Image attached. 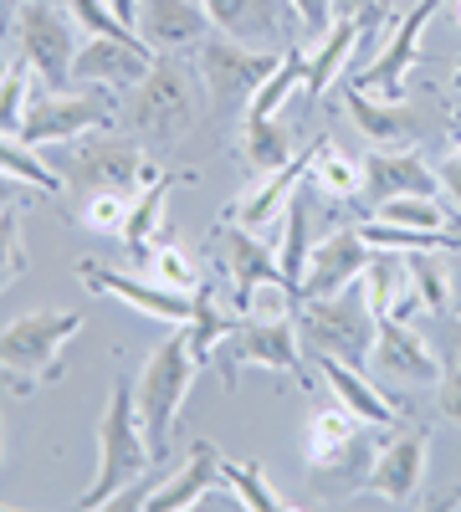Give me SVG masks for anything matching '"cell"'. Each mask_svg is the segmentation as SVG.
Masks as SVG:
<instances>
[{
    "instance_id": "1",
    "label": "cell",
    "mask_w": 461,
    "mask_h": 512,
    "mask_svg": "<svg viewBox=\"0 0 461 512\" xmlns=\"http://www.w3.org/2000/svg\"><path fill=\"white\" fill-rule=\"evenodd\" d=\"M374 431H380V425L359 420L344 405H318L308 415L303 461H308V477H313V502H344L354 487H364L374 451H380Z\"/></svg>"
},
{
    "instance_id": "2",
    "label": "cell",
    "mask_w": 461,
    "mask_h": 512,
    "mask_svg": "<svg viewBox=\"0 0 461 512\" xmlns=\"http://www.w3.org/2000/svg\"><path fill=\"white\" fill-rule=\"evenodd\" d=\"M154 466L149 436H144V420H139V400H134V384H113L108 400H103V420H98V482L77 497L82 512H98L129 497V487Z\"/></svg>"
},
{
    "instance_id": "3",
    "label": "cell",
    "mask_w": 461,
    "mask_h": 512,
    "mask_svg": "<svg viewBox=\"0 0 461 512\" xmlns=\"http://www.w3.org/2000/svg\"><path fill=\"white\" fill-rule=\"evenodd\" d=\"M195 374H200V359L190 349V333H185V323H175V333L144 359V369L134 379V400H139V420H144L154 461L170 456V436L180 425V410L190 400Z\"/></svg>"
},
{
    "instance_id": "4",
    "label": "cell",
    "mask_w": 461,
    "mask_h": 512,
    "mask_svg": "<svg viewBox=\"0 0 461 512\" xmlns=\"http://www.w3.org/2000/svg\"><path fill=\"white\" fill-rule=\"evenodd\" d=\"M200 118V88L195 72L180 62H154L144 72V82L129 88V108H123V123L129 134L149 149H175Z\"/></svg>"
},
{
    "instance_id": "5",
    "label": "cell",
    "mask_w": 461,
    "mask_h": 512,
    "mask_svg": "<svg viewBox=\"0 0 461 512\" xmlns=\"http://www.w3.org/2000/svg\"><path fill=\"white\" fill-rule=\"evenodd\" d=\"M82 333V313L72 308H36L0 328V374H11L16 390H36L62 374V349Z\"/></svg>"
},
{
    "instance_id": "6",
    "label": "cell",
    "mask_w": 461,
    "mask_h": 512,
    "mask_svg": "<svg viewBox=\"0 0 461 512\" xmlns=\"http://www.w3.org/2000/svg\"><path fill=\"white\" fill-rule=\"evenodd\" d=\"M298 328L318 354H339L344 364H369L374 333H380V313H374V297L364 287V277H354L349 287H339L333 297H313L298 303Z\"/></svg>"
},
{
    "instance_id": "7",
    "label": "cell",
    "mask_w": 461,
    "mask_h": 512,
    "mask_svg": "<svg viewBox=\"0 0 461 512\" xmlns=\"http://www.w3.org/2000/svg\"><path fill=\"white\" fill-rule=\"evenodd\" d=\"M67 154H57V175L77 190H144L154 175L149 154L139 149L134 134H108V128H98V134H82L72 144H62Z\"/></svg>"
},
{
    "instance_id": "8",
    "label": "cell",
    "mask_w": 461,
    "mask_h": 512,
    "mask_svg": "<svg viewBox=\"0 0 461 512\" xmlns=\"http://www.w3.org/2000/svg\"><path fill=\"white\" fill-rule=\"evenodd\" d=\"M298 313H277V318H246L231 328V338L216 349L211 364H221V384L226 390H236L241 369H272V374H287L298 379L308 390V364L298 354V323H292Z\"/></svg>"
},
{
    "instance_id": "9",
    "label": "cell",
    "mask_w": 461,
    "mask_h": 512,
    "mask_svg": "<svg viewBox=\"0 0 461 512\" xmlns=\"http://www.w3.org/2000/svg\"><path fill=\"white\" fill-rule=\"evenodd\" d=\"M113 123V93L103 88H47L31 93V108L21 118V144L31 149H52V144H72L82 134H98Z\"/></svg>"
},
{
    "instance_id": "10",
    "label": "cell",
    "mask_w": 461,
    "mask_h": 512,
    "mask_svg": "<svg viewBox=\"0 0 461 512\" xmlns=\"http://www.w3.org/2000/svg\"><path fill=\"white\" fill-rule=\"evenodd\" d=\"M282 57L277 52H257V47H241V41L211 31L200 41V88H205V103H211L216 113H246L251 98H257V88L267 82V72L277 67Z\"/></svg>"
},
{
    "instance_id": "11",
    "label": "cell",
    "mask_w": 461,
    "mask_h": 512,
    "mask_svg": "<svg viewBox=\"0 0 461 512\" xmlns=\"http://www.w3.org/2000/svg\"><path fill=\"white\" fill-rule=\"evenodd\" d=\"M11 31H16L21 62L36 72V82L67 88L72 82V57H77V21L67 11H52L47 0H26Z\"/></svg>"
},
{
    "instance_id": "12",
    "label": "cell",
    "mask_w": 461,
    "mask_h": 512,
    "mask_svg": "<svg viewBox=\"0 0 461 512\" xmlns=\"http://www.w3.org/2000/svg\"><path fill=\"white\" fill-rule=\"evenodd\" d=\"M211 26L241 47H257V52H287L303 41V16L292 0H200Z\"/></svg>"
},
{
    "instance_id": "13",
    "label": "cell",
    "mask_w": 461,
    "mask_h": 512,
    "mask_svg": "<svg viewBox=\"0 0 461 512\" xmlns=\"http://www.w3.org/2000/svg\"><path fill=\"white\" fill-rule=\"evenodd\" d=\"M436 6L441 0H410V6L390 21V36H385V47L374 52V62L364 72H354V88H364L374 98H405V72L421 62L426 26L436 21Z\"/></svg>"
},
{
    "instance_id": "14",
    "label": "cell",
    "mask_w": 461,
    "mask_h": 512,
    "mask_svg": "<svg viewBox=\"0 0 461 512\" xmlns=\"http://www.w3.org/2000/svg\"><path fill=\"white\" fill-rule=\"evenodd\" d=\"M77 277L98 297H118V303H129L134 313H144L154 323H190V313H195V292L170 287L149 272H118V267H103V262H77Z\"/></svg>"
},
{
    "instance_id": "15",
    "label": "cell",
    "mask_w": 461,
    "mask_h": 512,
    "mask_svg": "<svg viewBox=\"0 0 461 512\" xmlns=\"http://www.w3.org/2000/svg\"><path fill=\"white\" fill-rule=\"evenodd\" d=\"M154 47L149 41H118V36H93L82 41L72 57V88H103V93H129L134 82H144V72L154 67Z\"/></svg>"
},
{
    "instance_id": "16",
    "label": "cell",
    "mask_w": 461,
    "mask_h": 512,
    "mask_svg": "<svg viewBox=\"0 0 461 512\" xmlns=\"http://www.w3.org/2000/svg\"><path fill=\"white\" fill-rule=\"evenodd\" d=\"M426 441H431L426 431H405V436L385 441L380 451H374L364 492H374L380 502H395V507L415 502V497H421V482H426V456H431Z\"/></svg>"
},
{
    "instance_id": "17",
    "label": "cell",
    "mask_w": 461,
    "mask_h": 512,
    "mask_svg": "<svg viewBox=\"0 0 461 512\" xmlns=\"http://www.w3.org/2000/svg\"><path fill=\"white\" fill-rule=\"evenodd\" d=\"M221 262H226V277L236 287V313L246 318L251 303H257V292L267 287H287L282 277V262L267 241L251 236V226H236V231H221ZM292 292V287H287Z\"/></svg>"
},
{
    "instance_id": "18",
    "label": "cell",
    "mask_w": 461,
    "mask_h": 512,
    "mask_svg": "<svg viewBox=\"0 0 461 512\" xmlns=\"http://www.w3.org/2000/svg\"><path fill=\"white\" fill-rule=\"evenodd\" d=\"M364 267H369V241L359 231H328L308 251V267H303V282H298V303L333 297L339 287H349L354 277H364Z\"/></svg>"
},
{
    "instance_id": "19",
    "label": "cell",
    "mask_w": 461,
    "mask_h": 512,
    "mask_svg": "<svg viewBox=\"0 0 461 512\" xmlns=\"http://www.w3.org/2000/svg\"><path fill=\"white\" fill-rule=\"evenodd\" d=\"M211 31L216 26L200 0H139V36L154 47V57L200 52V41Z\"/></svg>"
},
{
    "instance_id": "20",
    "label": "cell",
    "mask_w": 461,
    "mask_h": 512,
    "mask_svg": "<svg viewBox=\"0 0 461 512\" xmlns=\"http://www.w3.org/2000/svg\"><path fill=\"white\" fill-rule=\"evenodd\" d=\"M369 364L390 379H405V384H441V374H446V359H436L431 344L405 318H380Z\"/></svg>"
},
{
    "instance_id": "21",
    "label": "cell",
    "mask_w": 461,
    "mask_h": 512,
    "mask_svg": "<svg viewBox=\"0 0 461 512\" xmlns=\"http://www.w3.org/2000/svg\"><path fill=\"white\" fill-rule=\"evenodd\" d=\"M221 466H226V456L216 451V441H195L190 456L180 461V472L170 482H159L154 492H144L139 507H149V512H190V507H200L205 497H211L216 487H226L221 482Z\"/></svg>"
},
{
    "instance_id": "22",
    "label": "cell",
    "mask_w": 461,
    "mask_h": 512,
    "mask_svg": "<svg viewBox=\"0 0 461 512\" xmlns=\"http://www.w3.org/2000/svg\"><path fill=\"white\" fill-rule=\"evenodd\" d=\"M359 195H369L374 205L395 200V195H441V175L415 149H374V154H364V190Z\"/></svg>"
},
{
    "instance_id": "23",
    "label": "cell",
    "mask_w": 461,
    "mask_h": 512,
    "mask_svg": "<svg viewBox=\"0 0 461 512\" xmlns=\"http://www.w3.org/2000/svg\"><path fill=\"white\" fill-rule=\"evenodd\" d=\"M313 149H318V139H313ZM313 149H298L282 169H272V175H267L257 190H251V195H241V200L231 205V221H236V226H251V231H262V226L282 221V216H287V200L298 195V185L308 180Z\"/></svg>"
},
{
    "instance_id": "24",
    "label": "cell",
    "mask_w": 461,
    "mask_h": 512,
    "mask_svg": "<svg viewBox=\"0 0 461 512\" xmlns=\"http://www.w3.org/2000/svg\"><path fill=\"white\" fill-rule=\"evenodd\" d=\"M318 374H323V384L333 390V400H339L344 410H354L359 420L380 425V431H390V425L400 420L395 400H390L374 379H364V369H359V364H344L339 354H318Z\"/></svg>"
},
{
    "instance_id": "25",
    "label": "cell",
    "mask_w": 461,
    "mask_h": 512,
    "mask_svg": "<svg viewBox=\"0 0 461 512\" xmlns=\"http://www.w3.org/2000/svg\"><path fill=\"white\" fill-rule=\"evenodd\" d=\"M344 108H349L354 128L374 149H400V144L415 139V113H410L405 98H374V93H364V88H354V82H349Z\"/></svg>"
},
{
    "instance_id": "26",
    "label": "cell",
    "mask_w": 461,
    "mask_h": 512,
    "mask_svg": "<svg viewBox=\"0 0 461 512\" xmlns=\"http://www.w3.org/2000/svg\"><path fill=\"white\" fill-rule=\"evenodd\" d=\"M359 41H364V31H359L354 21H344V16L318 36V52H308V82H303L313 98H323L333 82H339V72H344L349 57L359 52Z\"/></svg>"
},
{
    "instance_id": "27",
    "label": "cell",
    "mask_w": 461,
    "mask_h": 512,
    "mask_svg": "<svg viewBox=\"0 0 461 512\" xmlns=\"http://www.w3.org/2000/svg\"><path fill=\"white\" fill-rule=\"evenodd\" d=\"M292 154H298V144H292V128L272 113V118H241V159L246 169H257V175H272V169H282Z\"/></svg>"
},
{
    "instance_id": "28",
    "label": "cell",
    "mask_w": 461,
    "mask_h": 512,
    "mask_svg": "<svg viewBox=\"0 0 461 512\" xmlns=\"http://www.w3.org/2000/svg\"><path fill=\"white\" fill-rule=\"evenodd\" d=\"M170 190H175V180L159 175V180H149V185L134 195V210H129V221H123V246H129L134 262H149V251L159 246L164 200H170Z\"/></svg>"
},
{
    "instance_id": "29",
    "label": "cell",
    "mask_w": 461,
    "mask_h": 512,
    "mask_svg": "<svg viewBox=\"0 0 461 512\" xmlns=\"http://www.w3.org/2000/svg\"><path fill=\"white\" fill-rule=\"evenodd\" d=\"M308 185L328 200H354L364 190V164L349 159L333 139L318 134V149H313V164H308Z\"/></svg>"
},
{
    "instance_id": "30",
    "label": "cell",
    "mask_w": 461,
    "mask_h": 512,
    "mask_svg": "<svg viewBox=\"0 0 461 512\" xmlns=\"http://www.w3.org/2000/svg\"><path fill=\"white\" fill-rule=\"evenodd\" d=\"M303 82H308V52H303V41H298V47H287L282 62L267 72V82L257 88V98H251L246 113H251V118H272V113H282V103L298 93Z\"/></svg>"
},
{
    "instance_id": "31",
    "label": "cell",
    "mask_w": 461,
    "mask_h": 512,
    "mask_svg": "<svg viewBox=\"0 0 461 512\" xmlns=\"http://www.w3.org/2000/svg\"><path fill=\"white\" fill-rule=\"evenodd\" d=\"M221 482H226V492L241 502V507H251V512H287L292 502L267 482V472L257 461H226L221 466Z\"/></svg>"
},
{
    "instance_id": "32",
    "label": "cell",
    "mask_w": 461,
    "mask_h": 512,
    "mask_svg": "<svg viewBox=\"0 0 461 512\" xmlns=\"http://www.w3.org/2000/svg\"><path fill=\"white\" fill-rule=\"evenodd\" d=\"M374 221L385 226H405V231H446L451 210L441 205V195H395L374 205Z\"/></svg>"
},
{
    "instance_id": "33",
    "label": "cell",
    "mask_w": 461,
    "mask_h": 512,
    "mask_svg": "<svg viewBox=\"0 0 461 512\" xmlns=\"http://www.w3.org/2000/svg\"><path fill=\"white\" fill-rule=\"evenodd\" d=\"M231 328H236V318H226V313L216 308L211 287H195V313H190L185 333H190V349H195L200 364H211V359H216V349L231 338Z\"/></svg>"
},
{
    "instance_id": "34",
    "label": "cell",
    "mask_w": 461,
    "mask_h": 512,
    "mask_svg": "<svg viewBox=\"0 0 461 512\" xmlns=\"http://www.w3.org/2000/svg\"><path fill=\"white\" fill-rule=\"evenodd\" d=\"M0 175H11V180H21V185H31L41 195H62V185H67L47 159L31 154V144H21L11 134H0Z\"/></svg>"
},
{
    "instance_id": "35",
    "label": "cell",
    "mask_w": 461,
    "mask_h": 512,
    "mask_svg": "<svg viewBox=\"0 0 461 512\" xmlns=\"http://www.w3.org/2000/svg\"><path fill=\"white\" fill-rule=\"evenodd\" d=\"M415 292H421V308L426 313H451V272L441 267L436 251H405Z\"/></svg>"
},
{
    "instance_id": "36",
    "label": "cell",
    "mask_w": 461,
    "mask_h": 512,
    "mask_svg": "<svg viewBox=\"0 0 461 512\" xmlns=\"http://www.w3.org/2000/svg\"><path fill=\"white\" fill-rule=\"evenodd\" d=\"M129 190H88V200H82L77 221L88 226L93 236H123V221H129Z\"/></svg>"
},
{
    "instance_id": "37",
    "label": "cell",
    "mask_w": 461,
    "mask_h": 512,
    "mask_svg": "<svg viewBox=\"0 0 461 512\" xmlns=\"http://www.w3.org/2000/svg\"><path fill=\"white\" fill-rule=\"evenodd\" d=\"M31 93H36V72L26 62H11L6 77H0V134H21V118L31 108Z\"/></svg>"
},
{
    "instance_id": "38",
    "label": "cell",
    "mask_w": 461,
    "mask_h": 512,
    "mask_svg": "<svg viewBox=\"0 0 461 512\" xmlns=\"http://www.w3.org/2000/svg\"><path fill=\"white\" fill-rule=\"evenodd\" d=\"M67 16L77 21V31H88V36H118V41H144L129 21H123L108 0H62Z\"/></svg>"
},
{
    "instance_id": "39",
    "label": "cell",
    "mask_w": 461,
    "mask_h": 512,
    "mask_svg": "<svg viewBox=\"0 0 461 512\" xmlns=\"http://www.w3.org/2000/svg\"><path fill=\"white\" fill-rule=\"evenodd\" d=\"M26 267H31V256H26V236H21V210L6 205L0 210V292H6Z\"/></svg>"
},
{
    "instance_id": "40",
    "label": "cell",
    "mask_w": 461,
    "mask_h": 512,
    "mask_svg": "<svg viewBox=\"0 0 461 512\" xmlns=\"http://www.w3.org/2000/svg\"><path fill=\"white\" fill-rule=\"evenodd\" d=\"M149 277H159V282H170V287H185V292H195V262H190V251L185 246H175V241H159L154 251H149Z\"/></svg>"
},
{
    "instance_id": "41",
    "label": "cell",
    "mask_w": 461,
    "mask_h": 512,
    "mask_svg": "<svg viewBox=\"0 0 461 512\" xmlns=\"http://www.w3.org/2000/svg\"><path fill=\"white\" fill-rule=\"evenodd\" d=\"M410 6V0H339V6H333V21H354L364 36H374V31H385L400 11Z\"/></svg>"
},
{
    "instance_id": "42",
    "label": "cell",
    "mask_w": 461,
    "mask_h": 512,
    "mask_svg": "<svg viewBox=\"0 0 461 512\" xmlns=\"http://www.w3.org/2000/svg\"><path fill=\"white\" fill-rule=\"evenodd\" d=\"M436 410H441L446 425H456V431H461V349H456V359L446 364V374L436 384Z\"/></svg>"
},
{
    "instance_id": "43",
    "label": "cell",
    "mask_w": 461,
    "mask_h": 512,
    "mask_svg": "<svg viewBox=\"0 0 461 512\" xmlns=\"http://www.w3.org/2000/svg\"><path fill=\"white\" fill-rule=\"evenodd\" d=\"M436 175H441V195L456 210V226H461V139H456V149L446 154V164L436 169Z\"/></svg>"
},
{
    "instance_id": "44",
    "label": "cell",
    "mask_w": 461,
    "mask_h": 512,
    "mask_svg": "<svg viewBox=\"0 0 461 512\" xmlns=\"http://www.w3.org/2000/svg\"><path fill=\"white\" fill-rule=\"evenodd\" d=\"M292 6L303 16V36H323L333 26V6H339V0H292Z\"/></svg>"
},
{
    "instance_id": "45",
    "label": "cell",
    "mask_w": 461,
    "mask_h": 512,
    "mask_svg": "<svg viewBox=\"0 0 461 512\" xmlns=\"http://www.w3.org/2000/svg\"><path fill=\"white\" fill-rule=\"evenodd\" d=\"M21 6H26V0H0V31H11V26H16Z\"/></svg>"
},
{
    "instance_id": "46",
    "label": "cell",
    "mask_w": 461,
    "mask_h": 512,
    "mask_svg": "<svg viewBox=\"0 0 461 512\" xmlns=\"http://www.w3.org/2000/svg\"><path fill=\"white\" fill-rule=\"evenodd\" d=\"M16 185H21V180H11V175H0V210H6V205H16Z\"/></svg>"
},
{
    "instance_id": "47",
    "label": "cell",
    "mask_w": 461,
    "mask_h": 512,
    "mask_svg": "<svg viewBox=\"0 0 461 512\" xmlns=\"http://www.w3.org/2000/svg\"><path fill=\"white\" fill-rule=\"evenodd\" d=\"M426 507H461V487H451L441 497H426Z\"/></svg>"
},
{
    "instance_id": "48",
    "label": "cell",
    "mask_w": 461,
    "mask_h": 512,
    "mask_svg": "<svg viewBox=\"0 0 461 512\" xmlns=\"http://www.w3.org/2000/svg\"><path fill=\"white\" fill-rule=\"evenodd\" d=\"M0 77H6V52H0Z\"/></svg>"
},
{
    "instance_id": "49",
    "label": "cell",
    "mask_w": 461,
    "mask_h": 512,
    "mask_svg": "<svg viewBox=\"0 0 461 512\" xmlns=\"http://www.w3.org/2000/svg\"><path fill=\"white\" fill-rule=\"evenodd\" d=\"M456 21H461V0H456Z\"/></svg>"
},
{
    "instance_id": "50",
    "label": "cell",
    "mask_w": 461,
    "mask_h": 512,
    "mask_svg": "<svg viewBox=\"0 0 461 512\" xmlns=\"http://www.w3.org/2000/svg\"><path fill=\"white\" fill-rule=\"evenodd\" d=\"M456 88H461V67H456Z\"/></svg>"
}]
</instances>
